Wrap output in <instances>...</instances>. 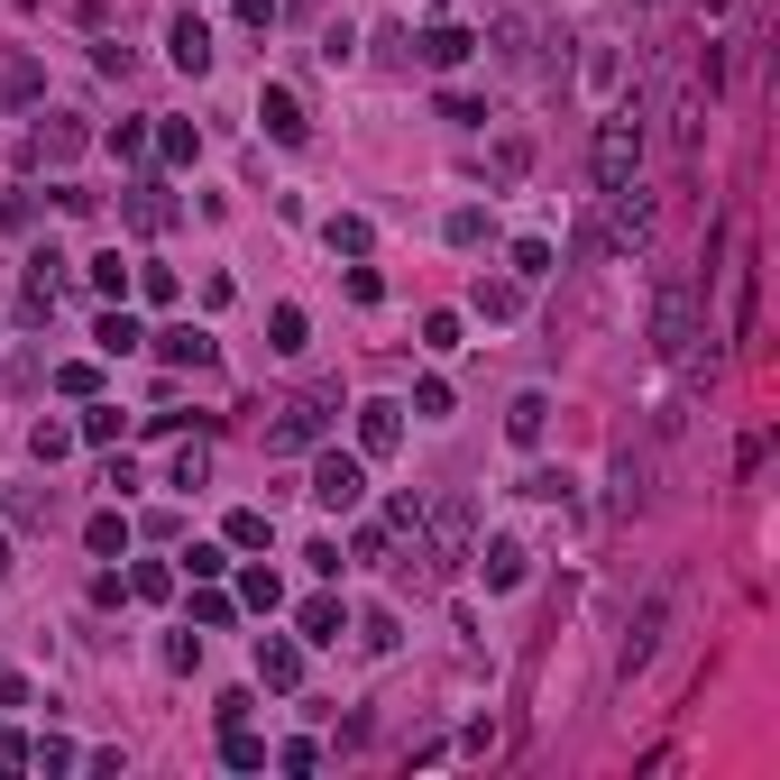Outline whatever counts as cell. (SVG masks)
<instances>
[{
    "mask_svg": "<svg viewBox=\"0 0 780 780\" xmlns=\"http://www.w3.org/2000/svg\"><path fill=\"white\" fill-rule=\"evenodd\" d=\"M413 56H423L432 74H450V65L478 56V37H468V29H423V37H413Z\"/></svg>",
    "mask_w": 780,
    "mask_h": 780,
    "instance_id": "10",
    "label": "cell"
},
{
    "mask_svg": "<svg viewBox=\"0 0 780 780\" xmlns=\"http://www.w3.org/2000/svg\"><path fill=\"white\" fill-rule=\"evenodd\" d=\"M478 312H487V322H514V312H524V285H478Z\"/></svg>",
    "mask_w": 780,
    "mask_h": 780,
    "instance_id": "22",
    "label": "cell"
},
{
    "mask_svg": "<svg viewBox=\"0 0 780 780\" xmlns=\"http://www.w3.org/2000/svg\"><path fill=\"white\" fill-rule=\"evenodd\" d=\"M120 221L156 239V230H175V193H166V185H129V193H120Z\"/></svg>",
    "mask_w": 780,
    "mask_h": 780,
    "instance_id": "5",
    "label": "cell"
},
{
    "mask_svg": "<svg viewBox=\"0 0 780 780\" xmlns=\"http://www.w3.org/2000/svg\"><path fill=\"white\" fill-rule=\"evenodd\" d=\"M661 624H670V597H643V615H634V634H624V670H643V661H653V643H661Z\"/></svg>",
    "mask_w": 780,
    "mask_h": 780,
    "instance_id": "11",
    "label": "cell"
},
{
    "mask_svg": "<svg viewBox=\"0 0 780 780\" xmlns=\"http://www.w3.org/2000/svg\"><path fill=\"white\" fill-rule=\"evenodd\" d=\"M156 349L175 358V368H202L212 358V331H193V322H175V331H156Z\"/></svg>",
    "mask_w": 780,
    "mask_h": 780,
    "instance_id": "17",
    "label": "cell"
},
{
    "mask_svg": "<svg viewBox=\"0 0 780 780\" xmlns=\"http://www.w3.org/2000/svg\"><path fill=\"white\" fill-rule=\"evenodd\" d=\"M83 542H92V551H101V560H111V551H120V542H129V524H120V514H92V524H83Z\"/></svg>",
    "mask_w": 780,
    "mask_h": 780,
    "instance_id": "26",
    "label": "cell"
},
{
    "mask_svg": "<svg viewBox=\"0 0 780 780\" xmlns=\"http://www.w3.org/2000/svg\"><path fill=\"white\" fill-rule=\"evenodd\" d=\"M0 101H37V65H29V56L0 65Z\"/></svg>",
    "mask_w": 780,
    "mask_h": 780,
    "instance_id": "23",
    "label": "cell"
},
{
    "mask_svg": "<svg viewBox=\"0 0 780 780\" xmlns=\"http://www.w3.org/2000/svg\"><path fill=\"white\" fill-rule=\"evenodd\" d=\"M341 634H349L341 597H303V643H341Z\"/></svg>",
    "mask_w": 780,
    "mask_h": 780,
    "instance_id": "18",
    "label": "cell"
},
{
    "mask_svg": "<svg viewBox=\"0 0 780 780\" xmlns=\"http://www.w3.org/2000/svg\"><path fill=\"white\" fill-rule=\"evenodd\" d=\"M322 239H331V248H341V257H358V248H368V221H358V212H341V221H331V230H322Z\"/></svg>",
    "mask_w": 780,
    "mask_h": 780,
    "instance_id": "25",
    "label": "cell"
},
{
    "mask_svg": "<svg viewBox=\"0 0 780 780\" xmlns=\"http://www.w3.org/2000/svg\"><path fill=\"white\" fill-rule=\"evenodd\" d=\"M395 441H404V404H358V450L386 459Z\"/></svg>",
    "mask_w": 780,
    "mask_h": 780,
    "instance_id": "8",
    "label": "cell"
},
{
    "mask_svg": "<svg viewBox=\"0 0 780 780\" xmlns=\"http://www.w3.org/2000/svg\"><path fill=\"white\" fill-rule=\"evenodd\" d=\"M10 230H29V193H0V239Z\"/></svg>",
    "mask_w": 780,
    "mask_h": 780,
    "instance_id": "36",
    "label": "cell"
},
{
    "mask_svg": "<svg viewBox=\"0 0 780 780\" xmlns=\"http://www.w3.org/2000/svg\"><path fill=\"white\" fill-rule=\"evenodd\" d=\"M634 175H643V101H624V111L597 129V193L634 185Z\"/></svg>",
    "mask_w": 780,
    "mask_h": 780,
    "instance_id": "1",
    "label": "cell"
},
{
    "mask_svg": "<svg viewBox=\"0 0 780 780\" xmlns=\"http://www.w3.org/2000/svg\"><path fill=\"white\" fill-rule=\"evenodd\" d=\"M92 294H111V303L129 294V267H120V257H92Z\"/></svg>",
    "mask_w": 780,
    "mask_h": 780,
    "instance_id": "28",
    "label": "cell"
},
{
    "mask_svg": "<svg viewBox=\"0 0 780 780\" xmlns=\"http://www.w3.org/2000/svg\"><path fill=\"white\" fill-rule=\"evenodd\" d=\"M358 643H368V653H395V615H386V606L358 615Z\"/></svg>",
    "mask_w": 780,
    "mask_h": 780,
    "instance_id": "27",
    "label": "cell"
},
{
    "mask_svg": "<svg viewBox=\"0 0 780 780\" xmlns=\"http://www.w3.org/2000/svg\"><path fill=\"white\" fill-rule=\"evenodd\" d=\"M267 331H276V349H303V312H294V303H276Z\"/></svg>",
    "mask_w": 780,
    "mask_h": 780,
    "instance_id": "33",
    "label": "cell"
},
{
    "mask_svg": "<svg viewBox=\"0 0 780 780\" xmlns=\"http://www.w3.org/2000/svg\"><path fill=\"white\" fill-rule=\"evenodd\" d=\"M653 349H661V358H689V349H698V276H670V285H661Z\"/></svg>",
    "mask_w": 780,
    "mask_h": 780,
    "instance_id": "2",
    "label": "cell"
},
{
    "mask_svg": "<svg viewBox=\"0 0 780 780\" xmlns=\"http://www.w3.org/2000/svg\"><path fill=\"white\" fill-rule=\"evenodd\" d=\"M239 597H248V606H267V615H276V597H285V588H276V569H248V579H239Z\"/></svg>",
    "mask_w": 780,
    "mask_h": 780,
    "instance_id": "29",
    "label": "cell"
},
{
    "mask_svg": "<svg viewBox=\"0 0 780 780\" xmlns=\"http://www.w3.org/2000/svg\"><path fill=\"white\" fill-rule=\"evenodd\" d=\"M29 450H37V459H65V450H74V432H65V423H37V432H29Z\"/></svg>",
    "mask_w": 780,
    "mask_h": 780,
    "instance_id": "30",
    "label": "cell"
},
{
    "mask_svg": "<svg viewBox=\"0 0 780 780\" xmlns=\"http://www.w3.org/2000/svg\"><path fill=\"white\" fill-rule=\"evenodd\" d=\"M478 579L497 588V597L524 588V579H533V551H524V542H487V551H478Z\"/></svg>",
    "mask_w": 780,
    "mask_h": 780,
    "instance_id": "6",
    "label": "cell"
},
{
    "mask_svg": "<svg viewBox=\"0 0 780 780\" xmlns=\"http://www.w3.org/2000/svg\"><path fill=\"white\" fill-rule=\"evenodd\" d=\"M514 276H551V239H524V248H514Z\"/></svg>",
    "mask_w": 780,
    "mask_h": 780,
    "instance_id": "32",
    "label": "cell"
},
{
    "mask_svg": "<svg viewBox=\"0 0 780 780\" xmlns=\"http://www.w3.org/2000/svg\"><path fill=\"white\" fill-rule=\"evenodd\" d=\"M542 423H551V404H542V395H514V404H505V441H514V450H533Z\"/></svg>",
    "mask_w": 780,
    "mask_h": 780,
    "instance_id": "16",
    "label": "cell"
},
{
    "mask_svg": "<svg viewBox=\"0 0 780 780\" xmlns=\"http://www.w3.org/2000/svg\"><path fill=\"white\" fill-rule=\"evenodd\" d=\"M156 147H166L175 166H193V156H202V138H193V120H166V138H156Z\"/></svg>",
    "mask_w": 780,
    "mask_h": 780,
    "instance_id": "24",
    "label": "cell"
},
{
    "mask_svg": "<svg viewBox=\"0 0 780 780\" xmlns=\"http://www.w3.org/2000/svg\"><path fill=\"white\" fill-rule=\"evenodd\" d=\"M624 10H653V0H624Z\"/></svg>",
    "mask_w": 780,
    "mask_h": 780,
    "instance_id": "38",
    "label": "cell"
},
{
    "mask_svg": "<svg viewBox=\"0 0 780 780\" xmlns=\"http://www.w3.org/2000/svg\"><path fill=\"white\" fill-rule=\"evenodd\" d=\"M423 349H459V312H432V322H423Z\"/></svg>",
    "mask_w": 780,
    "mask_h": 780,
    "instance_id": "34",
    "label": "cell"
},
{
    "mask_svg": "<svg viewBox=\"0 0 780 780\" xmlns=\"http://www.w3.org/2000/svg\"><path fill=\"white\" fill-rule=\"evenodd\" d=\"M92 341H101V349H111V358H129V349H138V341H147V331H138V322H129V312H101V331H92Z\"/></svg>",
    "mask_w": 780,
    "mask_h": 780,
    "instance_id": "21",
    "label": "cell"
},
{
    "mask_svg": "<svg viewBox=\"0 0 780 780\" xmlns=\"http://www.w3.org/2000/svg\"><path fill=\"white\" fill-rule=\"evenodd\" d=\"M221 762L230 771H267V735H248V716H230L221 725Z\"/></svg>",
    "mask_w": 780,
    "mask_h": 780,
    "instance_id": "13",
    "label": "cell"
},
{
    "mask_svg": "<svg viewBox=\"0 0 780 780\" xmlns=\"http://www.w3.org/2000/svg\"><path fill=\"white\" fill-rule=\"evenodd\" d=\"M257 120H267V138H276V147H303V101L285 92V83L257 92Z\"/></svg>",
    "mask_w": 780,
    "mask_h": 780,
    "instance_id": "7",
    "label": "cell"
},
{
    "mask_svg": "<svg viewBox=\"0 0 780 780\" xmlns=\"http://www.w3.org/2000/svg\"><path fill=\"white\" fill-rule=\"evenodd\" d=\"M450 239H459V248H478V239H487V212H478V202H468V212H450Z\"/></svg>",
    "mask_w": 780,
    "mask_h": 780,
    "instance_id": "35",
    "label": "cell"
},
{
    "mask_svg": "<svg viewBox=\"0 0 780 780\" xmlns=\"http://www.w3.org/2000/svg\"><path fill=\"white\" fill-rule=\"evenodd\" d=\"M312 497H322L331 514H349L358 497H368V468H358V459H341V450H322V459H312Z\"/></svg>",
    "mask_w": 780,
    "mask_h": 780,
    "instance_id": "4",
    "label": "cell"
},
{
    "mask_svg": "<svg viewBox=\"0 0 780 780\" xmlns=\"http://www.w3.org/2000/svg\"><path fill=\"white\" fill-rule=\"evenodd\" d=\"M331 404H341V386H312V395H294V404H285V423L267 432V450H312V441H322V423H331Z\"/></svg>",
    "mask_w": 780,
    "mask_h": 780,
    "instance_id": "3",
    "label": "cell"
},
{
    "mask_svg": "<svg viewBox=\"0 0 780 780\" xmlns=\"http://www.w3.org/2000/svg\"><path fill=\"white\" fill-rule=\"evenodd\" d=\"M83 138H92V129L56 111V120H46V129H37V138H29V156H37V166H65V156H83Z\"/></svg>",
    "mask_w": 780,
    "mask_h": 780,
    "instance_id": "9",
    "label": "cell"
},
{
    "mask_svg": "<svg viewBox=\"0 0 780 780\" xmlns=\"http://www.w3.org/2000/svg\"><path fill=\"white\" fill-rule=\"evenodd\" d=\"M524 497H542V505H560V497H569V478H560V468H533V478H524Z\"/></svg>",
    "mask_w": 780,
    "mask_h": 780,
    "instance_id": "31",
    "label": "cell"
},
{
    "mask_svg": "<svg viewBox=\"0 0 780 780\" xmlns=\"http://www.w3.org/2000/svg\"><path fill=\"white\" fill-rule=\"evenodd\" d=\"M497 65H533V19H524V10L497 19Z\"/></svg>",
    "mask_w": 780,
    "mask_h": 780,
    "instance_id": "19",
    "label": "cell"
},
{
    "mask_svg": "<svg viewBox=\"0 0 780 780\" xmlns=\"http://www.w3.org/2000/svg\"><path fill=\"white\" fill-rule=\"evenodd\" d=\"M166 46H175V65H185V74H202V65H212V29H202L193 10L175 19V37H166Z\"/></svg>",
    "mask_w": 780,
    "mask_h": 780,
    "instance_id": "15",
    "label": "cell"
},
{
    "mask_svg": "<svg viewBox=\"0 0 780 780\" xmlns=\"http://www.w3.org/2000/svg\"><path fill=\"white\" fill-rule=\"evenodd\" d=\"M257 680H267V689H294V680H303V643L257 634Z\"/></svg>",
    "mask_w": 780,
    "mask_h": 780,
    "instance_id": "12",
    "label": "cell"
},
{
    "mask_svg": "<svg viewBox=\"0 0 780 780\" xmlns=\"http://www.w3.org/2000/svg\"><path fill=\"white\" fill-rule=\"evenodd\" d=\"M267 514H257V505H239V514H230V551H267Z\"/></svg>",
    "mask_w": 780,
    "mask_h": 780,
    "instance_id": "20",
    "label": "cell"
},
{
    "mask_svg": "<svg viewBox=\"0 0 780 780\" xmlns=\"http://www.w3.org/2000/svg\"><path fill=\"white\" fill-rule=\"evenodd\" d=\"M533 175V138H497L487 147V185H524Z\"/></svg>",
    "mask_w": 780,
    "mask_h": 780,
    "instance_id": "14",
    "label": "cell"
},
{
    "mask_svg": "<svg viewBox=\"0 0 780 780\" xmlns=\"http://www.w3.org/2000/svg\"><path fill=\"white\" fill-rule=\"evenodd\" d=\"M239 19H248V29H267V19H276V0H239Z\"/></svg>",
    "mask_w": 780,
    "mask_h": 780,
    "instance_id": "37",
    "label": "cell"
}]
</instances>
